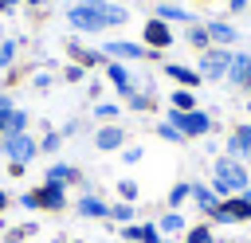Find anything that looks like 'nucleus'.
<instances>
[{
    "mask_svg": "<svg viewBox=\"0 0 251 243\" xmlns=\"http://www.w3.org/2000/svg\"><path fill=\"white\" fill-rule=\"evenodd\" d=\"M180 227H184V219H180L176 212H169V216L161 219V231H169V235H173V231H180Z\"/></svg>",
    "mask_w": 251,
    "mask_h": 243,
    "instance_id": "4be33fe9",
    "label": "nucleus"
},
{
    "mask_svg": "<svg viewBox=\"0 0 251 243\" xmlns=\"http://www.w3.org/2000/svg\"><path fill=\"white\" fill-rule=\"evenodd\" d=\"M106 55H110V59H149V47L129 43V39H110V43H106Z\"/></svg>",
    "mask_w": 251,
    "mask_h": 243,
    "instance_id": "0eeeda50",
    "label": "nucleus"
},
{
    "mask_svg": "<svg viewBox=\"0 0 251 243\" xmlns=\"http://www.w3.org/2000/svg\"><path fill=\"white\" fill-rule=\"evenodd\" d=\"M16 4H20V0H0V12H12Z\"/></svg>",
    "mask_w": 251,
    "mask_h": 243,
    "instance_id": "72a5a7b5",
    "label": "nucleus"
},
{
    "mask_svg": "<svg viewBox=\"0 0 251 243\" xmlns=\"http://www.w3.org/2000/svg\"><path fill=\"white\" fill-rule=\"evenodd\" d=\"M188 243H212L208 227H192V231H188Z\"/></svg>",
    "mask_w": 251,
    "mask_h": 243,
    "instance_id": "c85d7f7f",
    "label": "nucleus"
},
{
    "mask_svg": "<svg viewBox=\"0 0 251 243\" xmlns=\"http://www.w3.org/2000/svg\"><path fill=\"white\" fill-rule=\"evenodd\" d=\"M110 216L114 219H133V208L129 204H118V208H110Z\"/></svg>",
    "mask_w": 251,
    "mask_h": 243,
    "instance_id": "7c9ffc66",
    "label": "nucleus"
},
{
    "mask_svg": "<svg viewBox=\"0 0 251 243\" xmlns=\"http://www.w3.org/2000/svg\"><path fill=\"white\" fill-rule=\"evenodd\" d=\"M208 35H212V43H220V47H227V43L239 39V31H235L231 24H224V20H212V24H208Z\"/></svg>",
    "mask_w": 251,
    "mask_h": 243,
    "instance_id": "f8f14e48",
    "label": "nucleus"
},
{
    "mask_svg": "<svg viewBox=\"0 0 251 243\" xmlns=\"http://www.w3.org/2000/svg\"><path fill=\"white\" fill-rule=\"evenodd\" d=\"M231 67V51L227 47H208L200 55V78H224Z\"/></svg>",
    "mask_w": 251,
    "mask_h": 243,
    "instance_id": "39448f33",
    "label": "nucleus"
},
{
    "mask_svg": "<svg viewBox=\"0 0 251 243\" xmlns=\"http://www.w3.org/2000/svg\"><path fill=\"white\" fill-rule=\"evenodd\" d=\"M4 204H8V196H4V192H0V208H4Z\"/></svg>",
    "mask_w": 251,
    "mask_h": 243,
    "instance_id": "e433bc0d",
    "label": "nucleus"
},
{
    "mask_svg": "<svg viewBox=\"0 0 251 243\" xmlns=\"http://www.w3.org/2000/svg\"><path fill=\"white\" fill-rule=\"evenodd\" d=\"M12 59H16V43L8 39V43H0V67H12Z\"/></svg>",
    "mask_w": 251,
    "mask_h": 243,
    "instance_id": "393cba45",
    "label": "nucleus"
},
{
    "mask_svg": "<svg viewBox=\"0 0 251 243\" xmlns=\"http://www.w3.org/2000/svg\"><path fill=\"white\" fill-rule=\"evenodd\" d=\"M27 4H39V0H27Z\"/></svg>",
    "mask_w": 251,
    "mask_h": 243,
    "instance_id": "4c0bfd02",
    "label": "nucleus"
},
{
    "mask_svg": "<svg viewBox=\"0 0 251 243\" xmlns=\"http://www.w3.org/2000/svg\"><path fill=\"white\" fill-rule=\"evenodd\" d=\"M126 102H129L133 110H149V98H145V94H126Z\"/></svg>",
    "mask_w": 251,
    "mask_h": 243,
    "instance_id": "c756f323",
    "label": "nucleus"
},
{
    "mask_svg": "<svg viewBox=\"0 0 251 243\" xmlns=\"http://www.w3.org/2000/svg\"><path fill=\"white\" fill-rule=\"evenodd\" d=\"M188 43H192V47H200V51H208V43H212L208 27H188Z\"/></svg>",
    "mask_w": 251,
    "mask_h": 243,
    "instance_id": "412c9836",
    "label": "nucleus"
},
{
    "mask_svg": "<svg viewBox=\"0 0 251 243\" xmlns=\"http://www.w3.org/2000/svg\"><path fill=\"white\" fill-rule=\"evenodd\" d=\"M47 180L51 184H67V180H75V169L71 165H51L47 169Z\"/></svg>",
    "mask_w": 251,
    "mask_h": 243,
    "instance_id": "aec40b11",
    "label": "nucleus"
},
{
    "mask_svg": "<svg viewBox=\"0 0 251 243\" xmlns=\"http://www.w3.org/2000/svg\"><path fill=\"white\" fill-rule=\"evenodd\" d=\"M118 196H122L126 204H129V200H137V184H133V180H122V184H118Z\"/></svg>",
    "mask_w": 251,
    "mask_h": 243,
    "instance_id": "b1692460",
    "label": "nucleus"
},
{
    "mask_svg": "<svg viewBox=\"0 0 251 243\" xmlns=\"http://www.w3.org/2000/svg\"><path fill=\"white\" fill-rule=\"evenodd\" d=\"M192 200H196L204 212H216V204H220V200H216V192H212V188H204V184H192Z\"/></svg>",
    "mask_w": 251,
    "mask_h": 243,
    "instance_id": "a211bd4d",
    "label": "nucleus"
},
{
    "mask_svg": "<svg viewBox=\"0 0 251 243\" xmlns=\"http://www.w3.org/2000/svg\"><path fill=\"white\" fill-rule=\"evenodd\" d=\"M78 216H86V219H90V216L102 219V216H110V208H106L98 196H82V200H78Z\"/></svg>",
    "mask_w": 251,
    "mask_h": 243,
    "instance_id": "2eb2a0df",
    "label": "nucleus"
},
{
    "mask_svg": "<svg viewBox=\"0 0 251 243\" xmlns=\"http://www.w3.org/2000/svg\"><path fill=\"white\" fill-rule=\"evenodd\" d=\"M0 153L12 157V165H27V161L39 153V141L27 137V133H8V137L0 141Z\"/></svg>",
    "mask_w": 251,
    "mask_h": 243,
    "instance_id": "20e7f679",
    "label": "nucleus"
},
{
    "mask_svg": "<svg viewBox=\"0 0 251 243\" xmlns=\"http://www.w3.org/2000/svg\"><path fill=\"white\" fill-rule=\"evenodd\" d=\"M165 74H169V78H176L184 90H192V86L200 82V71H188V67H180V63H169V67H165Z\"/></svg>",
    "mask_w": 251,
    "mask_h": 243,
    "instance_id": "ddd939ff",
    "label": "nucleus"
},
{
    "mask_svg": "<svg viewBox=\"0 0 251 243\" xmlns=\"http://www.w3.org/2000/svg\"><path fill=\"white\" fill-rule=\"evenodd\" d=\"M94 118H118V106L114 102H102V106H94Z\"/></svg>",
    "mask_w": 251,
    "mask_h": 243,
    "instance_id": "bb28decb",
    "label": "nucleus"
},
{
    "mask_svg": "<svg viewBox=\"0 0 251 243\" xmlns=\"http://www.w3.org/2000/svg\"><path fill=\"white\" fill-rule=\"evenodd\" d=\"M247 110H251V102H247Z\"/></svg>",
    "mask_w": 251,
    "mask_h": 243,
    "instance_id": "58836bf2",
    "label": "nucleus"
},
{
    "mask_svg": "<svg viewBox=\"0 0 251 243\" xmlns=\"http://www.w3.org/2000/svg\"><path fill=\"white\" fill-rule=\"evenodd\" d=\"M122 141H126V129H122V125H102V129L94 133V149H102V153H106V149H118Z\"/></svg>",
    "mask_w": 251,
    "mask_h": 243,
    "instance_id": "1a4fd4ad",
    "label": "nucleus"
},
{
    "mask_svg": "<svg viewBox=\"0 0 251 243\" xmlns=\"http://www.w3.org/2000/svg\"><path fill=\"white\" fill-rule=\"evenodd\" d=\"M173 110H184V114H188V110H196V94L180 86V90L173 94Z\"/></svg>",
    "mask_w": 251,
    "mask_h": 243,
    "instance_id": "6ab92c4d",
    "label": "nucleus"
},
{
    "mask_svg": "<svg viewBox=\"0 0 251 243\" xmlns=\"http://www.w3.org/2000/svg\"><path fill=\"white\" fill-rule=\"evenodd\" d=\"M188 192H192V184H176V188L169 192V204H180V200H184Z\"/></svg>",
    "mask_w": 251,
    "mask_h": 243,
    "instance_id": "cd10ccee",
    "label": "nucleus"
},
{
    "mask_svg": "<svg viewBox=\"0 0 251 243\" xmlns=\"http://www.w3.org/2000/svg\"><path fill=\"white\" fill-rule=\"evenodd\" d=\"M63 78H67V82H78V78H82V67H67Z\"/></svg>",
    "mask_w": 251,
    "mask_h": 243,
    "instance_id": "2f4dec72",
    "label": "nucleus"
},
{
    "mask_svg": "<svg viewBox=\"0 0 251 243\" xmlns=\"http://www.w3.org/2000/svg\"><path fill=\"white\" fill-rule=\"evenodd\" d=\"M227 78H231V86H251V51H239V55H231Z\"/></svg>",
    "mask_w": 251,
    "mask_h": 243,
    "instance_id": "6e6552de",
    "label": "nucleus"
},
{
    "mask_svg": "<svg viewBox=\"0 0 251 243\" xmlns=\"http://www.w3.org/2000/svg\"><path fill=\"white\" fill-rule=\"evenodd\" d=\"M212 192L216 196H231V192H243L247 188V169L235 161V157H220L216 169H212Z\"/></svg>",
    "mask_w": 251,
    "mask_h": 243,
    "instance_id": "f03ea898",
    "label": "nucleus"
},
{
    "mask_svg": "<svg viewBox=\"0 0 251 243\" xmlns=\"http://www.w3.org/2000/svg\"><path fill=\"white\" fill-rule=\"evenodd\" d=\"M126 20H129V12L122 4H110V0H78L67 8V24L75 31H106V27H118Z\"/></svg>",
    "mask_w": 251,
    "mask_h": 243,
    "instance_id": "f257e3e1",
    "label": "nucleus"
},
{
    "mask_svg": "<svg viewBox=\"0 0 251 243\" xmlns=\"http://www.w3.org/2000/svg\"><path fill=\"white\" fill-rule=\"evenodd\" d=\"M247 8V0H231V12H243Z\"/></svg>",
    "mask_w": 251,
    "mask_h": 243,
    "instance_id": "c9c22d12",
    "label": "nucleus"
},
{
    "mask_svg": "<svg viewBox=\"0 0 251 243\" xmlns=\"http://www.w3.org/2000/svg\"><path fill=\"white\" fill-rule=\"evenodd\" d=\"M161 4H165V0H161Z\"/></svg>",
    "mask_w": 251,
    "mask_h": 243,
    "instance_id": "ea45409f",
    "label": "nucleus"
},
{
    "mask_svg": "<svg viewBox=\"0 0 251 243\" xmlns=\"http://www.w3.org/2000/svg\"><path fill=\"white\" fill-rule=\"evenodd\" d=\"M169 125H176L184 137H204L208 129H212V118L204 114V110H169Z\"/></svg>",
    "mask_w": 251,
    "mask_h": 243,
    "instance_id": "7ed1b4c3",
    "label": "nucleus"
},
{
    "mask_svg": "<svg viewBox=\"0 0 251 243\" xmlns=\"http://www.w3.org/2000/svg\"><path fill=\"white\" fill-rule=\"evenodd\" d=\"M145 43H153V47H169L173 43V31L165 27V20H149L145 24Z\"/></svg>",
    "mask_w": 251,
    "mask_h": 243,
    "instance_id": "9b49d317",
    "label": "nucleus"
},
{
    "mask_svg": "<svg viewBox=\"0 0 251 243\" xmlns=\"http://www.w3.org/2000/svg\"><path fill=\"white\" fill-rule=\"evenodd\" d=\"M137 161H141V149L129 145V149H126V165H137Z\"/></svg>",
    "mask_w": 251,
    "mask_h": 243,
    "instance_id": "473e14b6",
    "label": "nucleus"
},
{
    "mask_svg": "<svg viewBox=\"0 0 251 243\" xmlns=\"http://www.w3.org/2000/svg\"><path fill=\"white\" fill-rule=\"evenodd\" d=\"M227 149H231L235 157H251V125H243V129L227 141Z\"/></svg>",
    "mask_w": 251,
    "mask_h": 243,
    "instance_id": "dca6fc26",
    "label": "nucleus"
},
{
    "mask_svg": "<svg viewBox=\"0 0 251 243\" xmlns=\"http://www.w3.org/2000/svg\"><path fill=\"white\" fill-rule=\"evenodd\" d=\"M157 133H161L165 141H184V133H180L176 125H169V122H165V125H157Z\"/></svg>",
    "mask_w": 251,
    "mask_h": 243,
    "instance_id": "5701e85b",
    "label": "nucleus"
},
{
    "mask_svg": "<svg viewBox=\"0 0 251 243\" xmlns=\"http://www.w3.org/2000/svg\"><path fill=\"white\" fill-rule=\"evenodd\" d=\"M220 223H235V219H251V200L247 196H239V200H224V204H216V212H212Z\"/></svg>",
    "mask_w": 251,
    "mask_h": 243,
    "instance_id": "423d86ee",
    "label": "nucleus"
},
{
    "mask_svg": "<svg viewBox=\"0 0 251 243\" xmlns=\"http://www.w3.org/2000/svg\"><path fill=\"white\" fill-rule=\"evenodd\" d=\"M31 196H35V208H39V204H43V208H63V204H67L63 184H51V180H47L39 192H31Z\"/></svg>",
    "mask_w": 251,
    "mask_h": 243,
    "instance_id": "9d476101",
    "label": "nucleus"
},
{
    "mask_svg": "<svg viewBox=\"0 0 251 243\" xmlns=\"http://www.w3.org/2000/svg\"><path fill=\"white\" fill-rule=\"evenodd\" d=\"M157 20H180V24H192V12L176 8V4H157Z\"/></svg>",
    "mask_w": 251,
    "mask_h": 243,
    "instance_id": "f3484780",
    "label": "nucleus"
},
{
    "mask_svg": "<svg viewBox=\"0 0 251 243\" xmlns=\"http://www.w3.org/2000/svg\"><path fill=\"white\" fill-rule=\"evenodd\" d=\"M59 141H63V133H47V137L39 141V149H43V153H55V149H59Z\"/></svg>",
    "mask_w": 251,
    "mask_h": 243,
    "instance_id": "a878e982",
    "label": "nucleus"
},
{
    "mask_svg": "<svg viewBox=\"0 0 251 243\" xmlns=\"http://www.w3.org/2000/svg\"><path fill=\"white\" fill-rule=\"evenodd\" d=\"M106 74H110V82H114L122 94H133V78H129V71H126L122 63H106Z\"/></svg>",
    "mask_w": 251,
    "mask_h": 243,
    "instance_id": "4468645a",
    "label": "nucleus"
},
{
    "mask_svg": "<svg viewBox=\"0 0 251 243\" xmlns=\"http://www.w3.org/2000/svg\"><path fill=\"white\" fill-rule=\"evenodd\" d=\"M4 110H12V98H8V94H0V114H4Z\"/></svg>",
    "mask_w": 251,
    "mask_h": 243,
    "instance_id": "f704fd0d",
    "label": "nucleus"
}]
</instances>
